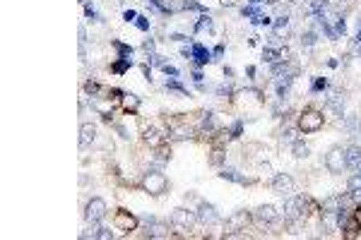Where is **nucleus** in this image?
<instances>
[{
	"mask_svg": "<svg viewBox=\"0 0 361 240\" xmlns=\"http://www.w3.org/2000/svg\"><path fill=\"white\" fill-rule=\"evenodd\" d=\"M311 209H313L311 197H306V195H296V197H292V195H289V200L284 202V221H287V224L306 221V216L311 214Z\"/></svg>",
	"mask_w": 361,
	"mask_h": 240,
	"instance_id": "nucleus-1",
	"label": "nucleus"
},
{
	"mask_svg": "<svg viewBox=\"0 0 361 240\" xmlns=\"http://www.w3.org/2000/svg\"><path fill=\"white\" fill-rule=\"evenodd\" d=\"M323 122H325L323 113H320V111H313V108H308V111L301 113V118H299V130L306 132V134H313V132H318L320 127H323Z\"/></svg>",
	"mask_w": 361,
	"mask_h": 240,
	"instance_id": "nucleus-2",
	"label": "nucleus"
},
{
	"mask_svg": "<svg viewBox=\"0 0 361 240\" xmlns=\"http://www.w3.org/2000/svg\"><path fill=\"white\" fill-rule=\"evenodd\" d=\"M167 175L159 173V171H150V173L142 178V187L150 192V195H154V197H159L162 192H167Z\"/></svg>",
	"mask_w": 361,
	"mask_h": 240,
	"instance_id": "nucleus-3",
	"label": "nucleus"
},
{
	"mask_svg": "<svg viewBox=\"0 0 361 240\" xmlns=\"http://www.w3.org/2000/svg\"><path fill=\"white\" fill-rule=\"evenodd\" d=\"M325 166L330 173H342L347 168V159H345V149L342 147H333L325 156Z\"/></svg>",
	"mask_w": 361,
	"mask_h": 240,
	"instance_id": "nucleus-4",
	"label": "nucleus"
},
{
	"mask_svg": "<svg viewBox=\"0 0 361 240\" xmlns=\"http://www.w3.org/2000/svg\"><path fill=\"white\" fill-rule=\"evenodd\" d=\"M195 219H197V214L188 212V209H176V212L171 214V228H176V231H190L195 224Z\"/></svg>",
	"mask_w": 361,
	"mask_h": 240,
	"instance_id": "nucleus-5",
	"label": "nucleus"
},
{
	"mask_svg": "<svg viewBox=\"0 0 361 240\" xmlns=\"http://www.w3.org/2000/svg\"><path fill=\"white\" fill-rule=\"evenodd\" d=\"M113 226H116V231L130 233V231H135V228H138V219H135L130 212H125V209H118V212H116V216H113Z\"/></svg>",
	"mask_w": 361,
	"mask_h": 240,
	"instance_id": "nucleus-6",
	"label": "nucleus"
},
{
	"mask_svg": "<svg viewBox=\"0 0 361 240\" xmlns=\"http://www.w3.org/2000/svg\"><path fill=\"white\" fill-rule=\"evenodd\" d=\"M106 202L101 200V197H94V200H89V204H87V212H84V219L87 221H101L104 216H106Z\"/></svg>",
	"mask_w": 361,
	"mask_h": 240,
	"instance_id": "nucleus-7",
	"label": "nucleus"
},
{
	"mask_svg": "<svg viewBox=\"0 0 361 240\" xmlns=\"http://www.w3.org/2000/svg\"><path fill=\"white\" fill-rule=\"evenodd\" d=\"M248 221H250V214H246V212L231 214V216L226 219V224H224L226 236H229V233H236V231H246V224H248Z\"/></svg>",
	"mask_w": 361,
	"mask_h": 240,
	"instance_id": "nucleus-8",
	"label": "nucleus"
},
{
	"mask_svg": "<svg viewBox=\"0 0 361 240\" xmlns=\"http://www.w3.org/2000/svg\"><path fill=\"white\" fill-rule=\"evenodd\" d=\"M272 190L282 195V197H289L294 192V178L289 173H279L275 175V180H272Z\"/></svg>",
	"mask_w": 361,
	"mask_h": 240,
	"instance_id": "nucleus-9",
	"label": "nucleus"
},
{
	"mask_svg": "<svg viewBox=\"0 0 361 240\" xmlns=\"http://www.w3.org/2000/svg\"><path fill=\"white\" fill-rule=\"evenodd\" d=\"M197 219L202 221V224H217L219 221V214H217V209L212 207V204H207V202H200V207H197Z\"/></svg>",
	"mask_w": 361,
	"mask_h": 240,
	"instance_id": "nucleus-10",
	"label": "nucleus"
},
{
	"mask_svg": "<svg viewBox=\"0 0 361 240\" xmlns=\"http://www.w3.org/2000/svg\"><path fill=\"white\" fill-rule=\"evenodd\" d=\"M277 209L275 207H270V204H265V207H258L255 209V221H260V224H272V221H277Z\"/></svg>",
	"mask_w": 361,
	"mask_h": 240,
	"instance_id": "nucleus-11",
	"label": "nucleus"
},
{
	"mask_svg": "<svg viewBox=\"0 0 361 240\" xmlns=\"http://www.w3.org/2000/svg\"><path fill=\"white\" fill-rule=\"evenodd\" d=\"M147 238H167L169 236V226H164V224H157L154 219H150L147 221V233H145Z\"/></svg>",
	"mask_w": 361,
	"mask_h": 240,
	"instance_id": "nucleus-12",
	"label": "nucleus"
},
{
	"mask_svg": "<svg viewBox=\"0 0 361 240\" xmlns=\"http://www.w3.org/2000/svg\"><path fill=\"white\" fill-rule=\"evenodd\" d=\"M345 159H347V168H359L361 166V147L352 144L345 149Z\"/></svg>",
	"mask_w": 361,
	"mask_h": 240,
	"instance_id": "nucleus-13",
	"label": "nucleus"
},
{
	"mask_svg": "<svg viewBox=\"0 0 361 240\" xmlns=\"http://www.w3.org/2000/svg\"><path fill=\"white\" fill-rule=\"evenodd\" d=\"M94 137H97V127H94L92 122H84L82 127H80V144H82V147L92 144Z\"/></svg>",
	"mask_w": 361,
	"mask_h": 240,
	"instance_id": "nucleus-14",
	"label": "nucleus"
},
{
	"mask_svg": "<svg viewBox=\"0 0 361 240\" xmlns=\"http://www.w3.org/2000/svg\"><path fill=\"white\" fill-rule=\"evenodd\" d=\"M193 58H195V63H197V65H205V63H209V60H212V53H209L202 43H193Z\"/></svg>",
	"mask_w": 361,
	"mask_h": 240,
	"instance_id": "nucleus-15",
	"label": "nucleus"
},
{
	"mask_svg": "<svg viewBox=\"0 0 361 240\" xmlns=\"http://www.w3.org/2000/svg\"><path fill=\"white\" fill-rule=\"evenodd\" d=\"M347 187H349V192H352V197H354V202H357V204H361V175L359 173L352 175Z\"/></svg>",
	"mask_w": 361,
	"mask_h": 240,
	"instance_id": "nucleus-16",
	"label": "nucleus"
},
{
	"mask_svg": "<svg viewBox=\"0 0 361 240\" xmlns=\"http://www.w3.org/2000/svg\"><path fill=\"white\" fill-rule=\"evenodd\" d=\"M328 108L335 111L337 116H342V108H345V96L342 94H333L330 99H328Z\"/></svg>",
	"mask_w": 361,
	"mask_h": 240,
	"instance_id": "nucleus-17",
	"label": "nucleus"
},
{
	"mask_svg": "<svg viewBox=\"0 0 361 240\" xmlns=\"http://www.w3.org/2000/svg\"><path fill=\"white\" fill-rule=\"evenodd\" d=\"M145 139H147L150 144H154V147H162V144L167 142V137H162V132H157L154 127H150V130L145 132Z\"/></svg>",
	"mask_w": 361,
	"mask_h": 240,
	"instance_id": "nucleus-18",
	"label": "nucleus"
},
{
	"mask_svg": "<svg viewBox=\"0 0 361 240\" xmlns=\"http://www.w3.org/2000/svg\"><path fill=\"white\" fill-rule=\"evenodd\" d=\"M130 65H133V60H130V58H118V60L111 65V70L116 72V75H125V72L130 70Z\"/></svg>",
	"mask_w": 361,
	"mask_h": 240,
	"instance_id": "nucleus-19",
	"label": "nucleus"
},
{
	"mask_svg": "<svg viewBox=\"0 0 361 240\" xmlns=\"http://www.w3.org/2000/svg\"><path fill=\"white\" fill-rule=\"evenodd\" d=\"M121 99H123V108H125V111H138L140 99L135 96V94H123Z\"/></svg>",
	"mask_w": 361,
	"mask_h": 240,
	"instance_id": "nucleus-20",
	"label": "nucleus"
},
{
	"mask_svg": "<svg viewBox=\"0 0 361 240\" xmlns=\"http://www.w3.org/2000/svg\"><path fill=\"white\" fill-rule=\"evenodd\" d=\"M328 7H330V0H313V14L316 17H325Z\"/></svg>",
	"mask_w": 361,
	"mask_h": 240,
	"instance_id": "nucleus-21",
	"label": "nucleus"
},
{
	"mask_svg": "<svg viewBox=\"0 0 361 240\" xmlns=\"http://www.w3.org/2000/svg\"><path fill=\"white\" fill-rule=\"evenodd\" d=\"M200 127H202L205 132H214V130H217V120H214V116H212V113H205V118H202V122H200Z\"/></svg>",
	"mask_w": 361,
	"mask_h": 240,
	"instance_id": "nucleus-22",
	"label": "nucleus"
},
{
	"mask_svg": "<svg viewBox=\"0 0 361 240\" xmlns=\"http://www.w3.org/2000/svg\"><path fill=\"white\" fill-rule=\"evenodd\" d=\"M345 127H347L352 134H359V132H361V120L357 118V116H352V118L345 122Z\"/></svg>",
	"mask_w": 361,
	"mask_h": 240,
	"instance_id": "nucleus-23",
	"label": "nucleus"
},
{
	"mask_svg": "<svg viewBox=\"0 0 361 240\" xmlns=\"http://www.w3.org/2000/svg\"><path fill=\"white\" fill-rule=\"evenodd\" d=\"M113 46H116V51H118L121 58H133V48H130V46H125L121 41H113Z\"/></svg>",
	"mask_w": 361,
	"mask_h": 240,
	"instance_id": "nucleus-24",
	"label": "nucleus"
},
{
	"mask_svg": "<svg viewBox=\"0 0 361 240\" xmlns=\"http://www.w3.org/2000/svg\"><path fill=\"white\" fill-rule=\"evenodd\" d=\"M205 29H212V19L207 14H202L197 22H195V31H205Z\"/></svg>",
	"mask_w": 361,
	"mask_h": 240,
	"instance_id": "nucleus-25",
	"label": "nucleus"
},
{
	"mask_svg": "<svg viewBox=\"0 0 361 240\" xmlns=\"http://www.w3.org/2000/svg\"><path fill=\"white\" fill-rule=\"evenodd\" d=\"M294 156H296V159H306V156H308V147L301 144V142H294Z\"/></svg>",
	"mask_w": 361,
	"mask_h": 240,
	"instance_id": "nucleus-26",
	"label": "nucleus"
},
{
	"mask_svg": "<svg viewBox=\"0 0 361 240\" xmlns=\"http://www.w3.org/2000/svg\"><path fill=\"white\" fill-rule=\"evenodd\" d=\"M323 89H328V80H325V77L313 80V84H311V92H323Z\"/></svg>",
	"mask_w": 361,
	"mask_h": 240,
	"instance_id": "nucleus-27",
	"label": "nucleus"
},
{
	"mask_svg": "<svg viewBox=\"0 0 361 240\" xmlns=\"http://www.w3.org/2000/svg\"><path fill=\"white\" fill-rule=\"evenodd\" d=\"M253 24H258V27H267V24H270V17H267V14H255V17H253Z\"/></svg>",
	"mask_w": 361,
	"mask_h": 240,
	"instance_id": "nucleus-28",
	"label": "nucleus"
},
{
	"mask_svg": "<svg viewBox=\"0 0 361 240\" xmlns=\"http://www.w3.org/2000/svg\"><path fill=\"white\" fill-rule=\"evenodd\" d=\"M241 130H243V122H241V120H236V122L231 125V134H229V137H231V139L241 137Z\"/></svg>",
	"mask_w": 361,
	"mask_h": 240,
	"instance_id": "nucleus-29",
	"label": "nucleus"
},
{
	"mask_svg": "<svg viewBox=\"0 0 361 240\" xmlns=\"http://www.w3.org/2000/svg\"><path fill=\"white\" fill-rule=\"evenodd\" d=\"M167 89H171V92H179V94H183V96H185V89H183L176 80H169L167 82Z\"/></svg>",
	"mask_w": 361,
	"mask_h": 240,
	"instance_id": "nucleus-30",
	"label": "nucleus"
},
{
	"mask_svg": "<svg viewBox=\"0 0 361 240\" xmlns=\"http://www.w3.org/2000/svg\"><path fill=\"white\" fill-rule=\"evenodd\" d=\"M301 43H304V46H313V43H316V34H313V31H306L304 36H301Z\"/></svg>",
	"mask_w": 361,
	"mask_h": 240,
	"instance_id": "nucleus-31",
	"label": "nucleus"
},
{
	"mask_svg": "<svg viewBox=\"0 0 361 240\" xmlns=\"http://www.w3.org/2000/svg\"><path fill=\"white\" fill-rule=\"evenodd\" d=\"M135 24H138L142 31H150V19H147V17H138V19H135Z\"/></svg>",
	"mask_w": 361,
	"mask_h": 240,
	"instance_id": "nucleus-32",
	"label": "nucleus"
},
{
	"mask_svg": "<svg viewBox=\"0 0 361 240\" xmlns=\"http://www.w3.org/2000/svg\"><path fill=\"white\" fill-rule=\"evenodd\" d=\"M241 14H243V17H255V14H260V12H258L253 5H246V7L241 10Z\"/></svg>",
	"mask_w": 361,
	"mask_h": 240,
	"instance_id": "nucleus-33",
	"label": "nucleus"
},
{
	"mask_svg": "<svg viewBox=\"0 0 361 240\" xmlns=\"http://www.w3.org/2000/svg\"><path fill=\"white\" fill-rule=\"evenodd\" d=\"M162 70L167 72L169 77H179V70H176V67H174V65H167V63H164V65H162Z\"/></svg>",
	"mask_w": 361,
	"mask_h": 240,
	"instance_id": "nucleus-34",
	"label": "nucleus"
},
{
	"mask_svg": "<svg viewBox=\"0 0 361 240\" xmlns=\"http://www.w3.org/2000/svg\"><path fill=\"white\" fill-rule=\"evenodd\" d=\"M99 238H101V240H111L113 238V231H109V228H99Z\"/></svg>",
	"mask_w": 361,
	"mask_h": 240,
	"instance_id": "nucleus-35",
	"label": "nucleus"
},
{
	"mask_svg": "<svg viewBox=\"0 0 361 240\" xmlns=\"http://www.w3.org/2000/svg\"><path fill=\"white\" fill-rule=\"evenodd\" d=\"M287 24H289L287 14H282V17H277V22H275V27H277V29H287Z\"/></svg>",
	"mask_w": 361,
	"mask_h": 240,
	"instance_id": "nucleus-36",
	"label": "nucleus"
},
{
	"mask_svg": "<svg viewBox=\"0 0 361 240\" xmlns=\"http://www.w3.org/2000/svg\"><path fill=\"white\" fill-rule=\"evenodd\" d=\"M347 31V24H345V19L342 17H337V34H345Z\"/></svg>",
	"mask_w": 361,
	"mask_h": 240,
	"instance_id": "nucleus-37",
	"label": "nucleus"
},
{
	"mask_svg": "<svg viewBox=\"0 0 361 240\" xmlns=\"http://www.w3.org/2000/svg\"><path fill=\"white\" fill-rule=\"evenodd\" d=\"M212 55H214V60H219V58L224 55V43H219V46H217V48L212 51Z\"/></svg>",
	"mask_w": 361,
	"mask_h": 240,
	"instance_id": "nucleus-38",
	"label": "nucleus"
},
{
	"mask_svg": "<svg viewBox=\"0 0 361 240\" xmlns=\"http://www.w3.org/2000/svg\"><path fill=\"white\" fill-rule=\"evenodd\" d=\"M123 19H125V22H135V19H138V14L133 12V10H125V14H123Z\"/></svg>",
	"mask_w": 361,
	"mask_h": 240,
	"instance_id": "nucleus-39",
	"label": "nucleus"
},
{
	"mask_svg": "<svg viewBox=\"0 0 361 240\" xmlns=\"http://www.w3.org/2000/svg\"><path fill=\"white\" fill-rule=\"evenodd\" d=\"M193 80L197 82V84H202V72H200V70H193Z\"/></svg>",
	"mask_w": 361,
	"mask_h": 240,
	"instance_id": "nucleus-40",
	"label": "nucleus"
},
{
	"mask_svg": "<svg viewBox=\"0 0 361 240\" xmlns=\"http://www.w3.org/2000/svg\"><path fill=\"white\" fill-rule=\"evenodd\" d=\"M212 161H214V163H219V161H222V151H214V156H212Z\"/></svg>",
	"mask_w": 361,
	"mask_h": 240,
	"instance_id": "nucleus-41",
	"label": "nucleus"
},
{
	"mask_svg": "<svg viewBox=\"0 0 361 240\" xmlns=\"http://www.w3.org/2000/svg\"><path fill=\"white\" fill-rule=\"evenodd\" d=\"M84 39H87V34H84V27H80V43H84Z\"/></svg>",
	"mask_w": 361,
	"mask_h": 240,
	"instance_id": "nucleus-42",
	"label": "nucleus"
},
{
	"mask_svg": "<svg viewBox=\"0 0 361 240\" xmlns=\"http://www.w3.org/2000/svg\"><path fill=\"white\" fill-rule=\"evenodd\" d=\"M357 46H361V29H359V34H357Z\"/></svg>",
	"mask_w": 361,
	"mask_h": 240,
	"instance_id": "nucleus-43",
	"label": "nucleus"
},
{
	"mask_svg": "<svg viewBox=\"0 0 361 240\" xmlns=\"http://www.w3.org/2000/svg\"><path fill=\"white\" fill-rule=\"evenodd\" d=\"M357 173H359V175H361V166H359V168H357Z\"/></svg>",
	"mask_w": 361,
	"mask_h": 240,
	"instance_id": "nucleus-44",
	"label": "nucleus"
}]
</instances>
